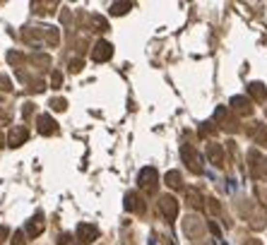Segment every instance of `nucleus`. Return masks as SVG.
<instances>
[{"instance_id": "obj_1", "label": "nucleus", "mask_w": 267, "mask_h": 245, "mask_svg": "<svg viewBox=\"0 0 267 245\" xmlns=\"http://www.w3.org/2000/svg\"><path fill=\"white\" fill-rule=\"evenodd\" d=\"M241 216H243L253 229H263L267 221V209L260 202H248V204H241Z\"/></svg>"}, {"instance_id": "obj_2", "label": "nucleus", "mask_w": 267, "mask_h": 245, "mask_svg": "<svg viewBox=\"0 0 267 245\" xmlns=\"http://www.w3.org/2000/svg\"><path fill=\"white\" fill-rule=\"evenodd\" d=\"M181 226H183V233H186L190 241H198V243H200L202 238H204V233H207V224L202 221L200 214H188Z\"/></svg>"}, {"instance_id": "obj_3", "label": "nucleus", "mask_w": 267, "mask_h": 245, "mask_svg": "<svg viewBox=\"0 0 267 245\" xmlns=\"http://www.w3.org/2000/svg\"><path fill=\"white\" fill-rule=\"evenodd\" d=\"M181 156H183V161L188 164V168H190L193 173H202V171H204V168H202V156L198 154L195 147L183 144V147H181Z\"/></svg>"}, {"instance_id": "obj_4", "label": "nucleus", "mask_w": 267, "mask_h": 245, "mask_svg": "<svg viewBox=\"0 0 267 245\" xmlns=\"http://www.w3.org/2000/svg\"><path fill=\"white\" fill-rule=\"evenodd\" d=\"M137 183L140 187H144V192H157V183H159V173L154 168H142L140 176H137Z\"/></svg>"}, {"instance_id": "obj_5", "label": "nucleus", "mask_w": 267, "mask_h": 245, "mask_svg": "<svg viewBox=\"0 0 267 245\" xmlns=\"http://www.w3.org/2000/svg\"><path fill=\"white\" fill-rule=\"evenodd\" d=\"M159 209H161V214L166 216V221H173V219L178 216V202H176L171 195H161V197H159Z\"/></svg>"}, {"instance_id": "obj_6", "label": "nucleus", "mask_w": 267, "mask_h": 245, "mask_svg": "<svg viewBox=\"0 0 267 245\" xmlns=\"http://www.w3.org/2000/svg\"><path fill=\"white\" fill-rule=\"evenodd\" d=\"M248 159H251V166H253V176L260 178V181H267V159H260V154L255 149L248 152Z\"/></svg>"}, {"instance_id": "obj_7", "label": "nucleus", "mask_w": 267, "mask_h": 245, "mask_svg": "<svg viewBox=\"0 0 267 245\" xmlns=\"http://www.w3.org/2000/svg\"><path fill=\"white\" fill-rule=\"evenodd\" d=\"M92 56H94V61H96V62L111 61V56H113V46H111V44H106V41H96V44H94Z\"/></svg>"}, {"instance_id": "obj_8", "label": "nucleus", "mask_w": 267, "mask_h": 245, "mask_svg": "<svg viewBox=\"0 0 267 245\" xmlns=\"http://www.w3.org/2000/svg\"><path fill=\"white\" fill-rule=\"evenodd\" d=\"M27 137H29L27 127H24V125H15V127L10 130L7 144H10V147H19V144H24V139H27Z\"/></svg>"}, {"instance_id": "obj_9", "label": "nucleus", "mask_w": 267, "mask_h": 245, "mask_svg": "<svg viewBox=\"0 0 267 245\" xmlns=\"http://www.w3.org/2000/svg\"><path fill=\"white\" fill-rule=\"evenodd\" d=\"M77 236H79V241H82V243H92V241H96V236H99V229H96L94 224H79V229H77Z\"/></svg>"}, {"instance_id": "obj_10", "label": "nucleus", "mask_w": 267, "mask_h": 245, "mask_svg": "<svg viewBox=\"0 0 267 245\" xmlns=\"http://www.w3.org/2000/svg\"><path fill=\"white\" fill-rule=\"evenodd\" d=\"M231 108H234L236 113H241V116H251V113H253L251 99H246V96H234V99H231Z\"/></svg>"}, {"instance_id": "obj_11", "label": "nucleus", "mask_w": 267, "mask_h": 245, "mask_svg": "<svg viewBox=\"0 0 267 245\" xmlns=\"http://www.w3.org/2000/svg\"><path fill=\"white\" fill-rule=\"evenodd\" d=\"M207 156H209V161H212L214 166H224V164H226L224 149H221V144H217V142H212V144L207 147Z\"/></svg>"}, {"instance_id": "obj_12", "label": "nucleus", "mask_w": 267, "mask_h": 245, "mask_svg": "<svg viewBox=\"0 0 267 245\" xmlns=\"http://www.w3.org/2000/svg\"><path fill=\"white\" fill-rule=\"evenodd\" d=\"M44 214H36L34 219H29L27 221V236L29 238H36V236H41V231H44Z\"/></svg>"}, {"instance_id": "obj_13", "label": "nucleus", "mask_w": 267, "mask_h": 245, "mask_svg": "<svg viewBox=\"0 0 267 245\" xmlns=\"http://www.w3.org/2000/svg\"><path fill=\"white\" fill-rule=\"evenodd\" d=\"M36 125H39V132L41 135H56L58 132V127H56V122L51 116H39L36 118Z\"/></svg>"}, {"instance_id": "obj_14", "label": "nucleus", "mask_w": 267, "mask_h": 245, "mask_svg": "<svg viewBox=\"0 0 267 245\" xmlns=\"http://www.w3.org/2000/svg\"><path fill=\"white\" fill-rule=\"evenodd\" d=\"M251 137L258 139L260 144H265L267 147V132H265V125H263V122H253V127H251Z\"/></svg>"}, {"instance_id": "obj_15", "label": "nucleus", "mask_w": 267, "mask_h": 245, "mask_svg": "<svg viewBox=\"0 0 267 245\" xmlns=\"http://www.w3.org/2000/svg\"><path fill=\"white\" fill-rule=\"evenodd\" d=\"M164 181H166L169 187H173V190H181V187H183V176H181L178 171H169V173L164 176Z\"/></svg>"}, {"instance_id": "obj_16", "label": "nucleus", "mask_w": 267, "mask_h": 245, "mask_svg": "<svg viewBox=\"0 0 267 245\" xmlns=\"http://www.w3.org/2000/svg\"><path fill=\"white\" fill-rule=\"evenodd\" d=\"M188 204H190V207H198V209L204 207V202H202V192L198 190V187H188Z\"/></svg>"}, {"instance_id": "obj_17", "label": "nucleus", "mask_w": 267, "mask_h": 245, "mask_svg": "<svg viewBox=\"0 0 267 245\" xmlns=\"http://www.w3.org/2000/svg\"><path fill=\"white\" fill-rule=\"evenodd\" d=\"M126 209H128V212H144L142 199L137 202V195H135V192H128V195H126Z\"/></svg>"}, {"instance_id": "obj_18", "label": "nucleus", "mask_w": 267, "mask_h": 245, "mask_svg": "<svg viewBox=\"0 0 267 245\" xmlns=\"http://www.w3.org/2000/svg\"><path fill=\"white\" fill-rule=\"evenodd\" d=\"M89 24H92L94 31H106V29H109V22H106L101 15H89Z\"/></svg>"}, {"instance_id": "obj_19", "label": "nucleus", "mask_w": 267, "mask_h": 245, "mask_svg": "<svg viewBox=\"0 0 267 245\" xmlns=\"http://www.w3.org/2000/svg\"><path fill=\"white\" fill-rule=\"evenodd\" d=\"M251 96H255V101H265V96H267L265 87H263L260 82H253V84H251Z\"/></svg>"}, {"instance_id": "obj_20", "label": "nucleus", "mask_w": 267, "mask_h": 245, "mask_svg": "<svg viewBox=\"0 0 267 245\" xmlns=\"http://www.w3.org/2000/svg\"><path fill=\"white\" fill-rule=\"evenodd\" d=\"M130 7H133V2H113L111 5V15H116V17L118 15H126Z\"/></svg>"}, {"instance_id": "obj_21", "label": "nucleus", "mask_w": 267, "mask_h": 245, "mask_svg": "<svg viewBox=\"0 0 267 245\" xmlns=\"http://www.w3.org/2000/svg\"><path fill=\"white\" fill-rule=\"evenodd\" d=\"M58 245H82V243H75V238L70 233H63V236H58Z\"/></svg>"}, {"instance_id": "obj_22", "label": "nucleus", "mask_w": 267, "mask_h": 245, "mask_svg": "<svg viewBox=\"0 0 267 245\" xmlns=\"http://www.w3.org/2000/svg\"><path fill=\"white\" fill-rule=\"evenodd\" d=\"M12 89V82L7 75H0V92H10Z\"/></svg>"}, {"instance_id": "obj_23", "label": "nucleus", "mask_w": 267, "mask_h": 245, "mask_svg": "<svg viewBox=\"0 0 267 245\" xmlns=\"http://www.w3.org/2000/svg\"><path fill=\"white\" fill-rule=\"evenodd\" d=\"M61 82H63V72H61V70H56V72H53V77H51L53 89H58V87H61Z\"/></svg>"}, {"instance_id": "obj_24", "label": "nucleus", "mask_w": 267, "mask_h": 245, "mask_svg": "<svg viewBox=\"0 0 267 245\" xmlns=\"http://www.w3.org/2000/svg\"><path fill=\"white\" fill-rule=\"evenodd\" d=\"M51 106H53V111H65V99H53L51 101Z\"/></svg>"}, {"instance_id": "obj_25", "label": "nucleus", "mask_w": 267, "mask_h": 245, "mask_svg": "<svg viewBox=\"0 0 267 245\" xmlns=\"http://www.w3.org/2000/svg\"><path fill=\"white\" fill-rule=\"evenodd\" d=\"M207 207H209V212H212V214H219V209H221L217 199H207Z\"/></svg>"}, {"instance_id": "obj_26", "label": "nucleus", "mask_w": 267, "mask_h": 245, "mask_svg": "<svg viewBox=\"0 0 267 245\" xmlns=\"http://www.w3.org/2000/svg\"><path fill=\"white\" fill-rule=\"evenodd\" d=\"M27 241H24V231H17L15 233V238H12V245H24Z\"/></svg>"}, {"instance_id": "obj_27", "label": "nucleus", "mask_w": 267, "mask_h": 245, "mask_svg": "<svg viewBox=\"0 0 267 245\" xmlns=\"http://www.w3.org/2000/svg\"><path fill=\"white\" fill-rule=\"evenodd\" d=\"M31 113H34V104H24V108H22V116H24V118H29Z\"/></svg>"}, {"instance_id": "obj_28", "label": "nucleus", "mask_w": 267, "mask_h": 245, "mask_svg": "<svg viewBox=\"0 0 267 245\" xmlns=\"http://www.w3.org/2000/svg\"><path fill=\"white\" fill-rule=\"evenodd\" d=\"M82 67H84V62H82V61H72V62H70V70H72V72H79Z\"/></svg>"}, {"instance_id": "obj_29", "label": "nucleus", "mask_w": 267, "mask_h": 245, "mask_svg": "<svg viewBox=\"0 0 267 245\" xmlns=\"http://www.w3.org/2000/svg\"><path fill=\"white\" fill-rule=\"evenodd\" d=\"M7 233H10V229H7V226H0V243L7 238Z\"/></svg>"}, {"instance_id": "obj_30", "label": "nucleus", "mask_w": 267, "mask_h": 245, "mask_svg": "<svg viewBox=\"0 0 267 245\" xmlns=\"http://www.w3.org/2000/svg\"><path fill=\"white\" fill-rule=\"evenodd\" d=\"M209 229H212V233H214V236H219V233H221V231H219V226H217V224H212V226H209Z\"/></svg>"}, {"instance_id": "obj_31", "label": "nucleus", "mask_w": 267, "mask_h": 245, "mask_svg": "<svg viewBox=\"0 0 267 245\" xmlns=\"http://www.w3.org/2000/svg\"><path fill=\"white\" fill-rule=\"evenodd\" d=\"M246 245H260V241H255V238H251V241H248V243Z\"/></svg>"}, {"instance_id": "obj_32", "label": "nucleus", "mask_w": 267, "mask_h": 245, "mask_svg": "<svg viewBox=\"0 0 267 245\" xmlns=\"http://www.w3.org/2000/svg\"><path fill=\"white\" fill-rule=\"evenodd\" d=\"M2 144H5V137H2V132H0V147H2Z\"/></svg>"}, {"instance_id": "obj_33", "label": "nucleus", "mask_w": 267, "mask_h": 245, "mask_svg": "<svg viewBox=\"0 0 267 245\" xmlns=\"http://www.w3.org/2000/svg\"><path fill=\"white\" fill-rule=\"evenodd\" d=\"M198 245H202V243H198Z\"/></svg>"}]
</instances>
